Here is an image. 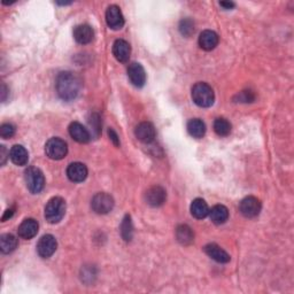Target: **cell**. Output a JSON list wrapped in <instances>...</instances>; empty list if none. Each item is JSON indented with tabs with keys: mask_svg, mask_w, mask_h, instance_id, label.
<instances>
[{
	"mask_svg": "<svg viewBox=\"0 0 294 294\" xmlns=\"http://www.w3.org/2000/svg\"><path fill=\"white\" fill-rule=\"evenodd\" d=\"M17 247V239L11 233L3 234L0 237V249L4 254H9Z\"/></svg>",
	"mask_w": 294,
	"mask_h": 294,
	"instance_id": "cell-24",
	"label": "cell"
},
{
	"mask_svg": "<svg viewBox=\"0 0 294 294\" xmlns=\"http://www.w3.org/2000/svg\"><path fill=\"white\" fill-rule=\"evenodd\" d=\"M9 158L16 166H26L29 161V154L22 145H14L9 151Z\"/></svg>",
	"mask_w": 294,
	"mask_h": 294,
	"instance_id": "cell-20",
	"label": "cell"
},
{
	"mask_svg": "<svg viewBox=\"0 0 294 294\" xmlns=\"http://www.w3.org/2000/svg\"><path fill=\"white\" fill-rule=\"evenodd\" d=\"M113 54L120 62H127L131 54V47L124 40H117L113 45Z\"/></svg>",
	"mask_w": 294,
	"mask_h": 294,
	"instance_id": "cell-17",
	"label": "cell"
},
{
	"mask_svg": "<svg viewBox=\"0 0 294 294\" xmlns=\"http://www.w3.org/2000/svg\"><path fill=\"white\" fill-rule=\"evenodd\" d=\"M220 5L222 7H224L225 9H231V8L234 7V4L231 3V2H222V3H220Z\"/></svg>",
	"mask_w": 294,
	"mask_h": 294,
	"instance_id": "cell-34",
	"label": "cell"
},
{
	"mask_svg": "<svg viewBox=\"0 0 294 294\" xmlns=\"http://www.w3.org/2000/svg\"><path fill=\"white\" fill-rule=\"evenodd\" d=\"M187 131L194 138H202L206 133V124L199 119L190 120L187 123Z\"/></svg>",
	"mask_w": 294,
	"mask_h": 294,
	"instance_id": "cell-23",
	"label": "cell"
},
{
	"mask_svg": "<svg viewBox=\"0 0 294 294\" xmlns=\"http://www.w3.org/2000/svg\"><path fill=\"white\" fill-rule=\"evenodd\" d=\"M13 214H14V210H13V209H7L6 213H5L4 216H3V222H5V221L8 220V219H11L12 216H13Z\"/></svg>",
	"mask_w": 294,
	"mask_h": 294,
	"instance_id": "cell-35",
	"label": "cell"
},
{
	"mask_svg": "<svg viewBox=\"0 0 294 294\" xmlns=\"http://www.w3.org/2000/svg\"><path fill=\"white\" fill-rule=\"evenodd\" d=\"M231 123L226 119L220 117L216 119L214 122V130L216 134H219L220 137H226L229 136L231 132Z\"/></svg>",
	"mask_w": 294,
	"mask_h": 294,
	"instance_id": "cell-26",
	"label": "cell"
},
{
	"mask_svg": "<svg viewBox=\"0 0 294 294\" xmlns=\"http://www.w3.org/2000/svg\"><path fill=\"white\" fill-rule=\"evenodd\" d=\"M106 22L110 29L119 30L124 26V17L121 9L117 6H109L106 12Z\"/></svg>",
	"mask_w": 294,
	"mask_h": 294,
	"instance_id": "cell-11",
	"label": "cell"
},
{
	"mask_svg": "<svg viewBox=\"0 0 294 294\" xmlns=\"http://www.w3.org/2000/svg\"><path fill=\"white\" fill-rule=\"evenodd\" d=\"M192 99L199 107L207 108L214 104L215 94L210 85L207 83H197L192 88Z\"/></svg>",
	"mask_w": 294,
	"mask_h": 294,
	"instance_id": "cell-2",
	"label": "cell"
},
{
	"mask_svg": "<svg viewBox=\"0 0 294 294\" xmlns=\"http://www.w3.org/2000/svg\"><path fill=\"white\" fill-rule=\"evenodd\" d=\"M210 220L215 224H223L229 219V210L223 205H216L209 210Z\"/></svg>",
	"mask_w": 294,
	"mask_h": 294,
	"instance_id": "cell-22",
	"label": "cell"
},
{
	"mask_svg": "<svg viewBox=\"0 0 294 294\" xmlns=\"http://www.w3.org/2000/svg\"><path fill=\"white\" fill-rule=\"evenodd\" d=\"M238 100L240 103H252L254 100V94L250 91H243L242 93L238 94Z\"/></svg>",
	"mask_w": 294,
	"mask_h": 294,
	"instance_id": "cell-31",
	"label": "cell"
},
{
	"mask_svg": "<svg viewBox=\"0 0 294 294\" xmlns=\"http://www.w3.org/2000/svg\"><path fill=\"white\" fill-rule=\"evenodd\" d=\"M261 201L255 197H246L245 199L242 200L239 206L240 213H242L245 218L253 219L257 218L261 211Z\"/></svg>",
	"mask_w": 294,
	"mask_h": 294,
	"instance_id": "cell-7",
	"label": "cell"
},
{
	"mask_svg": "<svg viewBox=\"0 0 294 294\" xmlns=\"http://www.w3.org/2000/svg\"><path fill=\"white\" fill-rule=\"evenodd\" d=\"M15 134V127L11 123H4L0 127V136L4 139L12 138Z\"/></svg>",
	"mask_w": 294,
	"mask_h": 294,
	"instance_id": "cell-29",
	"label": "cell"
},
{
	"mask_svg": "<svg viewBox=\"0 0 294 294\" xmlns=\"http://www.w3.org/2000/svg\"><path fill=\"white\" fill-rule=\"evenodd\" d=\"M67 176L74 183L84 182L88 177V168L81 162H74L67 168Z\"/></svg>",
	"mask_w": 294,
	"mask_h": 294,
	"instance_id": "cell-12",
	"label": "cell"
},
{
	"mask_svg": "<svg viewBox=\"0 0 294 294\" xmlns=\"http://www.w3.org/2000/svg\"><path fill=\"white\" fill-rule=\"evenodd\" d=\"M205 253L219 263H228L230 261V255L216 244H208L205 246Z\"/></svg>",
	"mask_w": 294,
	"mask_h": 294,
	"instance_id": "cell-18",
	"label": "cell"
},
{
	"mask_svg": "<svg viewBox=\"0 0 294 294\" xmlns=\"http://www.w3.org/2000/svg\"><path fill=\"white\" fill-rule=\"evenodd\" d=\"M25 178L27 183V187L33 194L42 192L45 185V178L41 169L36 167L28 168L25 172Z\"/></svg>",
	"mask_w": 294,
	"mask_h": 294,
	"instance_id": "cell-4",
	"label": "cell"
},
{
	"mask_svg": "<svg viewBox=\"0 0 294 294\" xmlns=\"http://www.w3.org/2000/svg\"><path fill=\"white\" fill-rule=\"evenodd\" d=\"M219 44V36L215 31L205 30L199 37V45L202 50L211 51Z\"/></svg>",
	"mask_w": 294,
	"mask_h": 294,
	"instance_id": "cell-19",
	"label": "cell"
},
{
	"mask_svg": "<svg viewBox=\"0 0 294 294\" xmlns=\"http://www.w3.org/2000/svg\"><path fill=\"white\" fill-rule=\"evenodd\" d=\"M191 214L194 216L198 220H202L208 216L209 214V207L207 205V202L204 199H198L192 201L191 204Z\"/></svg>",
	"mask_w": 294,
	"mask_h": 294,
	"instance_id": "cell-21",
	"label": "cell"
},
{
	"mask_svg": "<svg viewBox=\"0 0 294 294\" xmlns=\"http://www.w3.org/2000/svg\"><path fill=\"white\" fill-rule=\"evenodd\" d=\"M128 76L131 83L137 86V88H143L146 83V73L144 67L141 64L133 62L129 66L128 68Z\"/></svg>",
	"mask_w": 294,
	"mask_h": 294,
	"instance_id": "cell-10",
	"label": "cell"
},
{
	"mask_svg": "<svg viewBox=\"0 0 294 294\" xmlns=\"http://www.w3.org/2000/svg\"><path fill=\"white\" fill-rule=\"evenodd\" d=\"M108 134H109V137H110V141L114 143V145L119 146L120 145V139H119V136L116 134V132H115L113 129H109Z\"/></svg>",
	"mask_w": 294,
	"mask_h": 294,
	"instance_id": "cell-33",
	"label": "cell"
},
{
	"mask_svg": "<svg viewBox=\"0 0 294 294\" xmlns=\"http://www.w3.org/2000/svg\"><path fill=\"white\" fill-rule=\"evenodd\" d=\"M91 207L97 214L105 215L112 211L114 207V199L107 193H97L91 201Z\"/></svg>",
	"mask_w": 294,
	"mask_h": 294,
	"instance_id": "cell-6",
	"label": "cell"
},
{
	"mask_svg": "<svg viewBox=\"0 0 294 294\" xmlns=\"http://www.w3.org/2000/svg\"><path fill=\"white\" fill-rule=\"evenodd\" d=\"M74 38L79 44H82V45L89 44V43L93 41L94 31H93V29L88 25L77 26L74 30Z\"/></svg>",
	"mask_w": 294,
	"mask_h": 294,
	"instance_id": "cell-15",
	"label": "cell"
},
{
	"mask_svg": "<svg viewBox=\"0 0 294 294\" xmlns=\"http://www.w3.org/2000/svg\"><path fill=\"white\" fill-rule=\"evenodd\" d=\"M121 234L125 242H130L133 237V225L131 218L129 215H125L121 224Z\"/></svg>",
	"mask_w": 294,
	"mask_h": 294,
	"instance_id": "cell-27",
	"label": "cell"
},
{
	"mask_svg": "<svg viewBox=\"0 0 294 294\" xmlns=\"http://www.w3.org/2000/svg\"><path fill=\"white\" fill-rule=\"evenodd\" d=\"M6 94H7V88H6V85L3 84L2 86V100L5 101V99H6Z\"/></svg>",
	"mask_w": 294,
	"mask_h": 294,
	"instance_id": "cell-36",
	"label": "cell"
},
{
	"mask_svg": "<svg viewBox=\"0 0 294 294\" xmlns=\"http://www.w3.org/2000/svg\"><path fill=\"white\" fill-rule=\"evenodd\" d=\"M46 155L52 160H62L68 153V147L61 138H51L45 145Z\"/></svg>",
	"mask_w": 294,
	"mask_h": 294,
	"instance_id": "cell-5",
	"label": "cell"
},
{
	"mask_svg": "<svg viewBox=\"0 0 294 294\" xmlns=\"http://www.w3.org/2000/svg\"><path fill=\"white\" fill-rule=\"evenodd\" d=\"M69 134L75 142L80 144L89 143L91 139L89 130L83 127V124H81L79 122H73L69 125Z\"/></svg>",
	"mask_w": 294,
	"mask_h": 294,
	"instance_id": "cell-13",
	"label": "cell"
},
{
	"mask_svg": "<svg viewBox=\"0 0 294 294\" xmlns=\"http://www.w3.org/2000/svg\"><path fill=\"white\" fill-rule=\"evenodd\" d=\"M134 134H136L138 141H141L142 143H145V144H149L155 139L156 132H155V128H154V125L152 123L142 122L136 127Z\"/></svg>",
	"mask_w": 294,
	"mask_h": 294,
	"instance_id": "cell-9",
	"label": "cell"
},
{
	"mask_svg": "<svg viewBox=\"0 0 294 294\" xmlns=\"http://www.w3.org/2000/svg\"><path fill=\"white\" fill-rule=\"evenodd\" d=\"M8 156H9V153H7L5 146H0V165L4 166L5 163H6Z\"/></svg>",
	"mask_w": 294,
	"mask_h": 294,
	"instance_id": "cell-32",
	"label": "cell"
},
{
	"mask_svg": "<svg viewBox=\"0 0 294 294\" xmlns=\"http://www.w3.org/2000/svg\"><path fill=\"white\" fill-rule=\"evenodd\" d=\"M176 237L177 240L182 245H190L193 242L194 234L192 232V229L187 225H180L176 230Z\"/></svg>",
	"mask_w": 294,
	"mask_h": 294,
	"instance_id": "cell-25",
	"label": "cell"
},
{
	"mask_svg": "<svg viewBox=\"0 0 294 294\" xmlns=\"http://www.w3.org/2000/svg\"><path fill=\"white\" fill-rule=\"evenodd\" d=\"M90 127L92 128V132H95V136H98L100 132V120L97 114H93L92 117L90 119Z\"/></svg>",
	"mask_w": 294,
	"mask_h": 294,
	"instance_id": "cell-30",
	"label": "cell"
},
{
	"mask_svg": "<svg viewBox=\"0 0 294 294\" xmlns=\"http://www.w3.org/2000/svg\"><path fill=\"white\" fill-rule=\"evenodd\" d=\"M56 247H57L56 239L53 237L52 234H46V236H43V237L40 239V242H38L37 252L42 258L47 259V258H51L52 255L55 253Z\"/></svg>",
	"mask_w": 294,
	"mask_h": 294,
	"instance_id": "cell-8",
	"label": "cell"
},
{
	"mask_svg": "<svg viewBox=\"0 0 294 294\" xmlns=\"http://www.w3.org/2000/svg\"><path fill=\"white\" fill-rule=\"evenodd\" d=\"M166 190L161 186H153L146 192V201L149 206L159 207L166 201Z\"/></svg>",
	"mask_w": 294,
	"mask_h": 294,
	"instance_id": "cell-14",
	"label": "cell"
},
{
	"mask_svg": "<svg viewBox=\"0 0 294 294\" xmlns=\"http://www.w3.org/2000/svg\"><path fill=\"white\" fill-rule=\"evenodd\" d=\"M66 214V201L60 197H54L45 207V219L51 224L59 223Z\"/></svg>",
	"mask_w": 294,
	"mask_h": 294,
	"instance_id": "cell-3",
	"label": "cell"
},
{
	"mask_svg": "<svg viewBox=\"0 0 294 294\" xmlns=\"http://www.w3.org/2000/svg\"><path fill=\"white\" fill-rule=\"evenodd\" d=\"M180 31L183 36L190 37L194 32V23L190 18H184L180 23Z\"/></svg>",
	"mask_w": 294,
	"mask_h": 294,
	"instance_id": "cell-28",
	"label": "cell"
},
{
	"mask_svg": "<svg viewBox=\"0 0 294 294\" xmlns=\"http://www.w3.org/2000/svg\"><path fill=\"white\" fill-rule=\"evenodd\" d=\"M55 89L59 97L65 101H71L77 98L82 89L80 77L71 71H64L56 77Z\"/></svg>",
	"mask_w": 294,
	"mask_h": 294,
	"instance_id": "cell-1",
	"label": "cell"
},
{
	"mask_svg": "<svg viewBox=\"0 0 294 294\" xmlns=\"http://www.w3.org/2000/svg\"><path fill=\"white\" fill-rule=\"evenodd\" d=\"M38 228H40V225H38L36 220L27 219L22 222L20 226H18L17 232L18 236L23 239H31L37 234Z\"/></svg>",
	"mask_w": 294,
	"mask_h": 294,
	"instance_id": "cell-16",
	"label": "cell"
}]
</instances>
